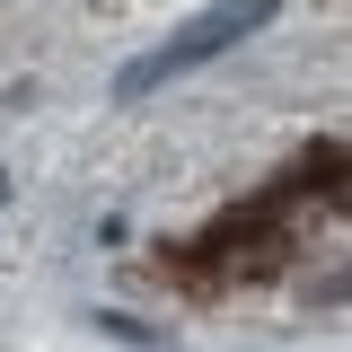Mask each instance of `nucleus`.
I'll use <instances>...</instances> for the list:
<instances>
[{
  "label": "nucleus",
  "mask_w": 352,
  "mask_h": 352,
  "mask_svg": "<svg viewBox=\"0 0 352 352\" xmlns=\"http://www.w3.org/2000/svg\"><path fill=\"white\" fill-rule=\"evenodd\" d=\"M273 18H282V0H212V9H194V18H185L168 44H150L141 62H124V71H115V106L159 97L176 71H203V62H220L229 44H247L256 27H273Z\"/></svg>",
  "instance_id": "f257e3e1"
},
{
  "label": "nucleus",
  "mask_w": 352,
  "mask_h": 352,
  "mask_svg": "<svg viewBox=\"0 0 352 352\" xmlns=\"http://www.w3.org/2000/svg\"><path fill=\"white\" fill-rule=\"evenodd\" d=\"M352 300V264L344 273H317V282H308V308H344Z\"/></svg>",
  "instance_id": "f03ea898"
},
{
  "label": "nucleus",
  "mask_w": 352,
  "mask_h": 352,
  "mask_svg": "<svg viewBox=\"0 0 352 352\" xmlns=\"http://www.w3.org/2000/svg\"><path fill=\"white\" fill-rule=\"evenodd\" d=\"M0 203H9V176H0Z\"/></svg>",
  "instance_id": "7ed1b4c3"
}]
</instances>
